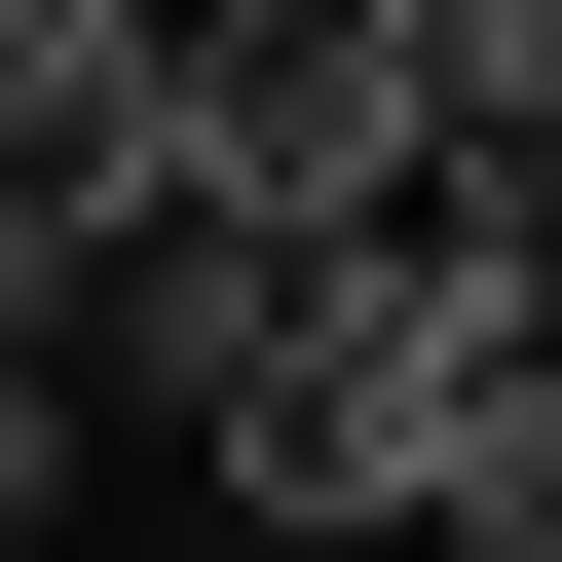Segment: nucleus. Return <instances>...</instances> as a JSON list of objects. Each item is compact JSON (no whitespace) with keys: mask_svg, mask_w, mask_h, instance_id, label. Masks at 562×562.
<instances>
[{"mask_svg":"<svg viewBox=\"0 0 562 562\" xmlns=\"http://www.w3.org/2000/svg\"><path fill=\"white\" fill-rule=\"evenodd\" d=\"M188 188L301 225V262H375L450 188V38H413V0H188Z\"/></svg>","mask_w":562,"mask_h":562,"instance_id":"obj_1","label":"nucleus"}]
</instances>
